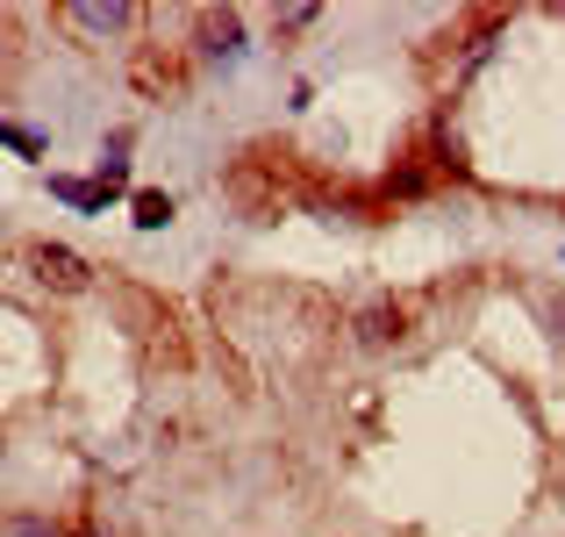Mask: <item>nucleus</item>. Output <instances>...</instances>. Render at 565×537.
Instances as JSON below:
<instances>
[{
    "label": "nucleus",
    "mask_w": 565,
    "mask_h": 537,
    "mask_svg": "<svg viewBox=\"0 0 565 537\" xmlns=\"http://www.w3.org/2000/svg\"><path fill=\"white\" fill-rule=\"evenodd\" d=\"M22 265H29L43 287H58V295H86V287H93V265H86L72 243H29Z\"/></svg>",
    "instance_id": "obj_1"
},
{
    "label": "nucleus",
    "mask_w": 565,
    "mask_h": 537,
    "mask_svg": "<svg viewBox=\"0 0 565 537\" xmlns=\"http://www.w3.org/2000/svg\"><path fill=\"white\" fill-rule=\"evenodd\" d=\"M65 22L79 36H115V29H129V8H122V0H72Z\"/></svg>",
    "instance_id": "obj_2"
},
{
    "label": "nucleus",
    "mask_w": 565,
    "mask_h": 537,
    "mask_svg": "<svg viewBox=\"0 0 565 537\" xmlns=\"http://www.w3.org/2000/svg\"><path fill=\"white\" fill-rule=\"evenodd\" d=\"M137 87H143V93H158V87L172 93V87H179V65H165L158 51H143V58H137Z\"/></svg>",
    "instance_id": "obj_3"
},
{
    "label": "nucleus",
    "mask_w": 565,
    "mask_h": 537,
    "mask_svg": "<svg viewBox=\"0 0 565 537\" xmlns=\"http://www.w3.org/2000/svg\"><path fill=\"white\" fill-rule=\"evenodd\" d=\"M129 209H137V229H165L172 223V193H158V187H143L137 201H129Z\"/></svg>",
    "instance_id": "obj_4"
},
{
    "label": "nucleus",
    "mask_w": 565,
    "mask_h": 537,
    "mask_svg": "<svg viewBox=\"0 0 565 537\" xmlns=\"http://www.w3.org/2000/svg\"><path fill=\"white\" fill-rule=\"evenodd\" d=\"M359 337H365V345H387V337H401V309H373V315L359 323Z\"/></svg>",
    "instance_id": "obj_5"
},
{
    "label": "nucleus",
    "mask_w": 565,
    "mask_h": 537,
    "mask_svg": "<svg viewBox=\"0 0 565 537\" xmlns=\"http://www.w3.org/2000/svg\"><path fill=\"white\" fill-rule=\"evenodd\" d=\"M51 187L65 193L72 209H101V201H108V187H86V179H51Z\"/></svg>",
    "instance_id": "obj_6"
},
{
    "label": "nucleus",
    "mask_w": 565,
    "mask_h": 537,
    "mask_svg": "<svg viewBox=\"0 0 565 537\" xmlns=\"http://www.w3.org/2000/svg\"><path fill=\"white\" fill-rule=\"evenodd\" d=\"M201 29L215 36V51H237V15H208Z\"/></svg>",
    "instance_id": "obj_7"
},
{
    "label": "nucleus",
    "mask_w": 565,
    "mask_h": 537,
    "mask_svg": "<svg viewBox=\"0 0 565 537\" xmlns=\"http://www.w3.org/2000/svg\"><path fill=\"white\" fill-rule=\"evenodd\" d=\"M0 137L15 143V151H29V158H36V151H43V143H36V137H29V129H22V122H0Z\"/></svg>",
    "instance_id": "obj_8"
},
{
    "label": "nucleus",
    "mask_w": 565,
    "mask_h": 537,
    "mask_svg": "<svg viewBox=\"0 0 565 537\" xmlns=\"http://www.w3.org/2000/svg\"><path fill=\"white\" fill-rule=\"evenodd\" d=\"M15 537H58L51 523H15Z\"/></svg>",
    "instance_id": "obj_9"
}]
</instances>
